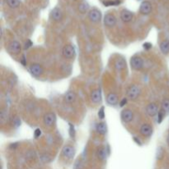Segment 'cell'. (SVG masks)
Instances as JSON below:
<instances>
[{"label": "cell", "mask_w": 169, "mask_h": 169, "mask_svg": "<svg viewBox=\"0 0 169 169\" xmlns=\"http://www.w3.org/2000/svg\"><path fill=\"white\" fill-rule=\"evenodd\" d=\"M140 94V88L137 85H131L127 89V98L130 100H136Z\"/></svg>", "instance_id": "1"}, {"label": "cell", "mask_w": 169, "mask_h": 169, "mask_svg": "<svg viewBox=\"0 0 169 169\" xmlns=\"http://www.w3.org/2000/svg\"><path fill=\"white\" fill-rule=\"evenodd\" d=\"M75 49L72 45H66L62 50V54L65 59H73L75 56Z\"/></svg>", "instance_id": "2"}, {"label": "cell", "mask_w": 169, "mask_h": 169, "mask_svg": "<svg viewBox=\"0 0 169 169\" xmlns=\"http://www.w3.org/2000/svg\"><path fill=\"white\" fill-rule=\"evenodd\" d=\"M130 66L135 70H140L144 67V60L141 57L135 55L130 59Z\"/></svg>", "instance_id": "3"}, {"label": "cell", "mask_w": 169, "mask_h": 169, "mask_svg": "<svg viewBox=\"0 0 169 169\" xmlns=\"http://www.w3.org/2000/svg\"><path fill=\"white\" fill-rule=\"evenodd\" d=\"M56 121V115L53 112H48L44 115L43 122L47 127H52Z\"/></svg>", "instance_id": "4"}, {"label": "cell", "mask_w": 169, "mask_h": 169, "mask_svg": "<svg viewBox=\"0 0 169 169\" xmlns=\"http://www.w3.org/2000/svg\"><path fill=\"white\" fill-rule=\"evenodd\" d=\"M29 71L31 72V74L34 77L41 76L43 73H44V69L43 67L39 64H31V66L29 68Z\"/></svg>", "instance_id": "5"}, {"label": "cell", "mask_w": 169, "mask_h": 169, "mask_svg": "<svg viewBox=\"0 0 169 169\" xmlns=\"http://www.w3.org/2000/svg\"><path fill=\"white\" fill-rule=\"evenodd\" d=\"M88 18L92 22H94V23H98L101 21V18H102V13L98 9H91L89 12H88Z\"/></svg>", "instance_id": "6"}, {"label": "cell", "mask_w": 169, "mask_h": 169, "mask_svg": "<svg viewBox=\"0 0 169 169\" xmlns=\"http://www.w3.org/2000/svg\"><path fill=\"white\" fill-rule=\"evenodd\" d=\"M120 118H121L123 122H131L133 119H134V114H133L132 110H130V109H125V110H123L121 111V113H120Z\"/></svg>", "instance_id": "7"}, {"label": "cell", "mask_w": 169, "mask_h": 169, "mask_svg": "<svg viewBox=\"0 0 169 169\" xmlns=\"http://www.w3.org/2000/svg\"><path fill=\"white\" fill-rule=\"evenodd\" d=\"M75 154V149L73 146L66 145L62 150V155L67 159H72Z\"/></svg>", "instance_id": "8"}, {"label": "cell", "mask_w": 169, "mask_h": 169, "mask_svg": "<svg viewBox=\"0 0 169 169\" xmlns=\"http://www.w3.org/2000/svg\"><path fill=\"white\" fill-rule=\"evenodd\" d=\"M116 22H117L116 17L113 14H111V13H107L104 17V24H105L106 27H109V28L113 27L114 26H115Z\"/></svg>", "instance_id": "9"}, {"label": "cell", "mask_w": 169, "mask_h": 169, "mask_svg": "<svg viewBox=\"0 0 169 169\" xmlns=\"http://www.w3.org/2000/svg\"><path fill=\"white\" fill-rule=\"evenodd\" d=\"M152 12V5L149 1H144L141 2L140 7V12L143 15H149Z\"/></svg>", "instance_id": "10"}, {"label": "cell", "mask_w": 169, "mask_h": 169, "mask_svg": "<svg viewBox=\"0 0 169 169\" xmlns=\"http://www.w3.org/2000/svg\"><path fill=\"white\" fill-rule=\"evenodd\" d=\"M8 50L12 54H18L22 50V46L17 41H13L10 42V44L8 45Z\"/></svg>", "instance_id": "11"}, {"label": "cell", "mask_w": 169, "mask_h": 169, "mask_svg": "<svg viewBox=\"0 0 169 169\" xmlns=\"http://www.w3.org/2000/svg\"><path fill=\"white\" fill-rule=\"evenodd\" d=\"M50 17L54 22H59L63 18V12L59 7H54L50 12Z\"/></svg>", "instance_id": "12"}, {"label": "cell", "mask_w": 169, "mask_h": 169, "mask_svg": "<svg viewBox=\"0 0 169 169\" xmlns=\"http://www.w3.org/2000/svg\"><path fill=\"white\" fill-rule=\"evenodd\" d=\"M146 113L150 117H154L158 113V107L155 103H150L146 106Z\"/></svg>", "instance_id": "13"}, {"label": "cell", "mask_w": 169, "mask_h": 169, "mask_svg": "<svg viewBox=\"0 0 169 169\" xmlns=\"http://www.w3.org/2000/svg\"><path fill=\"white\" fill-rule=\"evenodd\" d=\"M140 134L145 137H150L153 134V127L150 124H143L140 127Z\"/></svg>", "instance_id": "14"}, {"label": "cell", "mask_w": 169, "mask_h": 169, "mask_svg": "<svg viewBox=\"0 0 169 169\" xmlns=\"http://www.w3.org/2000/svg\"><path fill=\"white\" fill-rule=\"evenodd\" d=\"M91 100L93 103H99L102 101V93L100 89H94L91 93Z\"/></svg>", "instance_id": "15"}, {"label": "cell", "mask_w": 169, "mask_h": 169, "mask_svg": "<svg viewBox=\"0 0 169 169\" xmlns=\"http://www.w3.org/2000/svg\"><path fill=\"white\" fill-rule=\"evenodd\" d=\"M120 19L124 22H130L133 19V13L129 10L124 9L120 12Z\"/></svg>", "instance_id": "16"}, {"label": "cell", "mask_w": 169, "mask_h": 169, "mask_svg": "<svg viewBox=\"0 0 169 169\" xmlns=\"http://www.w3.org/2000/svg\"><path fill=\"white\" fill-rule=\"evenodd\" d=\"M76 94L73 91H69L64 94V100L66 103H73L76 101Z\"/></svg>", "instance_id": "17"}, {"label": "cell", "mask_w": 169, "mask_h": 169, "mask_svg": "<svg viewBox=\"0 0 169 169\" xmlns=\"http://www.w3.org/2000/svg\"><path fill=\"white\" fill-rule=\"evenodd\" d=\"M126 67V62L123 58H118L115 61V69L117 71H122Z\"/></svg>", "instance_id": "18"}, {"label": "cell", "mask_w": 169, "mask_h": 169, "mask_svg": "<svg viewBox=\"0 0 169 169\" xmlns=\"http://www.w3.org/2000/svg\"><path fill=\"white\" fill-rule=\"evenodd\" d=\"M106 102L110 106L116 105L118 102V96L114 93H109L106 97Z\"/></svg>", "instance_id": "19"}, {"label": "cell", "mask_w": 169, "mask_h": 169, "mask_svg": "<svg viewBox=\"0 0 169 169\" xmlns=\"http://www.w3.org/2000/svg\"><path fill=\"white\" fill-rule=\"evenodd\" d=\"M96 131L99 134V135H105L106 131H107V128L106 125L104 122H99L96 125Z\"/></svg>", "instance_id": "20"}, {"label": "cell", "mask_w": 169, "mask_h": 169, "mask_svg": "<svg viewBox=\"0 0 169 169\" xmlns=\"http://www.w3.org/2000/svg\"><path fill=\"white\" fill-rule=\"evenodd\" d=\"M160 50L162 54H167L169 53V41L168 40H164L160 43Z\"/></svg>", "instance_id": "21"}, {"label": "cell", "mask_w": 169, "mask_h": 169, "mask_svg": "<svg viewBox=\"0 0 169 169\" xmlns=\"http://www.w3.org/2000/svg\"><path fill=\"white\" fill-rule=\"evenodd\" d=\"M106 150L104 147H100L98 150V152H97V155H98V159L100 160H104L106 157Z\"/></svg>", "instance_id": "22"}, {"label": "cell", "mask_w": 169, "mask_h": 169, "mask_svg": "<svg viewBox=\"0 0 169 169\" xmlns=\"http://www.w3.org/2000/svg\"><path fill=\"white\" fill-rule=\"evenodd\" d=\"M7 4L11 8H17L20 6V0H7Z\"/></svg>", "instance_id": "23"}, {"label": "cell", "mask_w": 169, "mask_h": 169, "mask_svg": "<svg viewBox=\"0 0 169 169\" xmlns=\"http://www.w3.org/2000/svg\"><path fill=\"white\" fill-rule=\"evenodd\" d=\"M89 9V5L87 2H81L79 5V11L81 13H85L86 12H88Z\"/></svg>", "instance_id": "24"}, {"label": "cell", "mask_w": 169, "mask_h": 169, "mask_svg": "<svg viewBox=\"0 0 169 169\" xmlns=\"http://www.w3.org/2000/svg\"><path fill=\"white\" fill-rule=\"evenodd\" d=\"M162 110L165 112H169V99H164L162 102Z\"/></svg>", "instance_id": "25"}, {"label": "cell", "mask_w": 169, "mask_h": 169, "mask_svg": "<svg viewBox=\"0 0 169 169\" xmlns=\"http://www.w3.org/2000/svg\"><path fill=\"white\" fill-rule=\"evenodd\" d=\"M165 111L163 110H161L158 111V123H161L162 121V120H163V118H164L165 116Z\"/></svg>", "instance_id": "26"}, {"label": "cell", "mask_w": 169, "mask_h": 169, "mask_svg": "<svg viewBox=\"0 0 169 169\" xmlns=\"http://www.w3.org/2000/svg\"><path fill=\"white\" fill-rule=\"evenodd\" d=\"M98 115L99 119H101V120H103V119L105 118V107H104V106H102V107L99 109Z\"/></svg>", "instance_id": "27"}, {"label": "cell", "mask_w": 169, "mask_h": 169, "mask_svg": "<svg viewBox=\"0 0 169 169\" xmlns=\"http://www.w3.org/2000/svg\"><path fill=\"white\" fill-rule=\"evenodd\" d=\"M20 125H21V120H20V118L17 117V116L13 118V120H12V125L15 128H18L20 126Z\"/></svg>", "instance_id": "28"}, {"label": "cell", "mask_w": 169, "mask_h": 169, "mask_svg": "<svg viewBox=\"0 0 169 169\" xmlns=\"http://www.w3.org/2000/svg\"><path fill=\"white\" fill-rule=\"evenodd\" d=\"M69 135L71 138L75 137V130H74V125L72 124H69Z\"/></svg>", "instance_id": "29"}, {"label": "cell", "mask_w": 169, "mask_h": 169, "mask_svg": "<svg viewBox=\"0 0 169 169\" xmlns=\"http://www.w3.org/2000/svg\"><path fill=\"white\" fill-rule=\"evenodd\" d=\"M120 2L119 0H116V1H110V2H104V5L106 6H111V5H118L120 4Z\"/></svg>", "instance_id": "30"}, {"label": "cell", "mask_w": 169, "mask_h": 169, "mask_svg": "<svg viewBox=\"0 0 169 169\" xmlns=\"http://www.w3.org/2000/svg\"><path fill=\"white\" fill-rule=\"evenodd\" d=\"M41 135V129H36V130L34 131V136L36 139H37V138H39L40 136Z\"/></svg>", "instance_id": "31"}, {"label": "cell", "mask_w": 169, "mask_h": 169, "mask_svg": "<svg viewBox=\"0 0 169 169\" xmlns=\"http://www.w3.org/2000/svg\"><path fill=\"white\" fill-rule=\"evenodd\" d=\"M143 47H144V49L146 50H149L152 48V44L150 43V42H146L145 44L143 45Z\"/></svg>", "instance_id": "32"}, {"label": "cell", "mask_w": 169, "mask_h": 169, "mask_svg": "<svg viewBox=\"0 0 169 169\" xmlns=\"http://www.w3.org/2000/svg\"><path fill=\"white\" fill-rule=\"evenodd\" d=\"M32 46V42L31 40H27L25 43V49H29L30 47Z\"/></svg>", "instance_id": "33"}, {"label": "cell", "mask_w": 169, "mask_h": 169, "mask_svg": "<svg viewBox=\"0 0 169 169\" xmlns=\"http://www.w3.org/2000/svg\"><path fill=\"white\" fill-rule=\"evenodd\" d=\"M6 117H7V111H5V110L2 109V111H1V120H2V121H3V120Z\"/></svg>", "instance_id": "34"}, {"label": "cell", "mask_w": 169, "mask_h": 169, "mask_svg": "<svg viewBox=\"0 0 169 169\" xmlns=\"http://www.w3.org/2000/svg\"><path fill=\"white\" fill-rule=\"evenodd\" d=\"M21 63L23 66H26L27 65V59H26V56H25L24 54L22 55V59H21Z\"/></svg>", "instance_id": "35"}, {"label": "cell", "mask_w": 169, "mask_h": 169, "mask_svg": "<svg viewBox=\"0 0 169 169\" xmlns=\"http://www.w3.org/2000/svg\"><path fill=\"white\" fill-rule=\"evenodd\" d=\"M126 103H127V98H123L122 100L120 102V106H121V107H123V106H125Z\"/></svg>", "instance_id": "36"}, {"label": "cell", "mask_w": 169, "mask_h": 169, "mask_svg": "<svg viewBox=\"0 0 169 169\" xmlns=\"http://www.w3.org/2000/svg\"><path fill=\"white\" fill-rule=\"evenodd\" d=\"M134 140H135V142L137 143L138 145H141V142H140V140H138L137 138H136V137H135V138H134Z\"/></svg>", "instance_id": "37"}, {"label": "cell", "mask_w": 169, "mask_h": 169, "mask_svg": "<svg viewBox=\"0 0 169 169\" xmlns=\"http://www.w3.org/2000/svg\"><path fill=\"white\" fill-rule=\"evenodd\" d=\"M167 144H168V145H169V135H168V136H167Z\"/></svg>", "instance_id": "38"}, {"label": "cell", "mask_w": 169, "mask_h": 169, "mask_svg": "<svg viewBox=\"0 0 169 169\" xmlns=\"http://www.w3.org/2000/svg\"><path fill=\"white\" fill-rule=\"evenodd\" d=\"M75 1H78V0H75Z\"/></svg>", "instance_id": "39"}]
</instances>
